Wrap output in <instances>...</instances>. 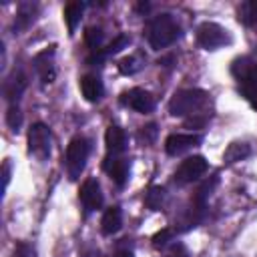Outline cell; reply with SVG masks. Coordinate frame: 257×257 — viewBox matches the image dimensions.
<instances>
[{
	"label": "cell",
	"instance_id": "6da1fadb",
	"mask_svg": "<svg viewBox=\"0 0 257 257\" xmlns=\"http://www.w3.org/2000/svg\"><path fill=\"white\" fill-rule=\"evenodd\" d=\"M219 185V175H211L209 179H205L197 189L195 193L191 195V199L187 201V205L183 207L181 215L177 217L175 221V231L177 233H185V231H191L195 227H199L205 219H207V201L209 197L213 195L215 187Z\"/></svg>",
	"mask_w": 257,
	"mask_h": 257
},
{
	"label": "cell",
	"instance_id": "7a4b0ae2",
	"mask_svg": "<svg viewBox=\"0 0 257 257\" xmlns=\"http://www.w3.org/2000/svg\"><path fill=\"white\" fill-rule=\"evenodd\" d=\"M181 34H183V30H181L179 20L169 12L151 16L145 24V38L153 50H163V48L171 46L173 42H177L181 38Z\"/></svg>",
	"mask_w": 257,
	"mask_h": 257
},
{
	"label": "cell",
	"instance_id": "3957f363",
	"mask_svg": "<svg viewBox=\"0 0 257 257\" xmlns=\"http://www.w3.org/2000/svg\"><path fill=\"white\" fill-rule=\"evenodd\" d=\"M209 104V92L203 88H183L177 90L169 100V114L171 116H193L205 110Z\"/></svg>",
	"mask_w": 257,
	"mask_h": 257
},
{
	"label": "cell",
	"instance_id": "277c9868",
	"mask_svg": "<svg viewBox=\"0 0 257 257\" xmlns=\"http://www.w3.org/2000/svg\"><path fill=\"white\" fill-rule=\"evenodd\" d=\"M90 149H92V145L84 135H76L70 139L66 153H64V167H66V175L70 181H76L80 177V173L84 171Z\"/></svg>",
	"mask_w": 257,
	"mask_h": 257
},
{
	"label": "cell",
	"instance_id": "5b68a950",
	"mask_svg": "<svg viewBox=\"0 0 257 257\" xmlns=\"http://www.w3.org/2000/svg\"><path fill=\"white\" fill-rule=\"evenodd\" d=\"M52 153V131L44 122H34L28 128V155L36 161L44 163L50 159Z\"/></svg>",
	"mask_w": 257,
	"mask_h": 257
},
{
	"label": "cell",
	"instance_id": "8992f818",
	"mask_svg": "<svg viewBox=\"0 0 257 257\" xmlns=\"http://www.w3.org/2000/svg\"><path fill=\"white\" fill-rule=\"evenodd\" d=\"M209 171V163L203 155H193V157H187L185 161H181V165L175 169L173 173V183L177 187H185V185H191L195 181H199L205 173Z\"/></svg>",
	"mask_w": 257,
	"mask_h": 257
},
{
	"label": "cell",
	"instance_id": "52a82bcc",
	"mask_svg": "<svg viewBox=\"0 0 257 257\" xmlns=\"http://www.w3.org/2000/svg\"><path fill=\"white\" fill-rule=\"evenodd\" d=\"M197 42L205 50H219V48L231 44V34L221 24L207 20L197 26Z\"/></svg>",
	"mask_w": 257,
	"mask_h": 257
},
{
	"label": "cell",
	"instance_id": "ba28073f",
	"mask_svg": "<svg viewBox=\"0 0 257 257\" xmlns=\"http://www.w3.org/2000/svg\"><path fill=\"white\" fill-rule=\"evenodd\" d=\"M231 76L237 82V92L257 88V60L247 54L233 58L231 60Z\"/></svg>",
	"mask_w": 257,
	"mask_h": 257
},
{
	"label": "cell",
	"instance_id": "9c48e42d",
	"mask_svg": "<svg viewBox=\"0 0 257 257\" xmlns=\"http://www.w3.org/2000/svg\"><path fill=\"white\" fill-rule=\"evenodd\" d=\"M54 56H56V46L50 44V46L42 48L40 52H36L34 58H32V68H34L42 88L56 80V60H54Z\"/></svg>",
	"mask_w": 257,
	"mask_h": 257
},
{
	"label": "cell",
	"instance_id": "30bf717a",
	"mask_svg": "<svg viewBox=\"0 0 257 257\" xmlns=\"http://www.w3.org/2000/svg\"><path fill=\"white\" fill-rule=\"evenodd\" d=\"M28 88V74L24 72L22 66H14L12 72L4 78L2 82V94L8 100V104H18V100L22 98L24 90Z\"/></svg>",
	"mask_w": 257,
	"mask_h": 257
},
{
	"label": "cell",
	"instance_id": "8fae6325",
	"mask_svg": "<svg viewBox=\"0 0 257 257\" xmlns=\"http://www.w3.org/2000/svg\"><path fill=\"white\" fill-rule=\"evenodd\" d=\"M118 102L135 112H141V114H149L155 110V98L149 90L145 88H131V90H124L120 96H118Z\"/></svg>",
	"mask_w": 257,
	"mask_h": 257
},
{
	"label": "cell",
	"instance_id": "7c38bea8",
	"mask_svg": "<svg viewBox=\"0 0 257 257\" xmlns=\"http://www.w3.org/2000/svg\"><path fill=\"white\" fill-rule=\"evenodd\" d=\"M78 199L84 207V213H92V211H98L104 203V195H102V189H100V183L94 179V177H88L82 185H80V191H78Z\"/></svg>",
	"mask_w": 257,
	"mask_h": 257
},
{
	"label": "cell",
	"instance_id": "4fadbf2b",
	"mask_svg": "<svg viewBox=\"0 0 257 257\" xmlns=\"http://www.w3.org/2000/svg\"><path fill=\"white\" fill-rule=\"evenodd\" d=\"M201 143H203L201 135H195V133H173V135H169L165 139V151L171 157H179V155L199 147Z\"/></svg>",
	"mask_w": 257,
	"mask_h": 257
},
{
	"label": "cell",
	"instance_id": "5bb4252c",
	"mask_svg": "<svg viewBox=\"0 0 257 257\" xmlns=\"http://www.w3.org/2000/svg\"><path fill=\"white\" fill-rule=\"evenodd\" d=\"M102 169L110 177V181L118 189H122L128 183V177H131V159H126L124 155L122 157H104Z\"/></svg>",
	"mask_w": 257,
	"mask_h": 257
},
{
	"label": "cell",
	"instance_id": "9a60e30c",
	"mask_svg": "<svg viewBox=\"0 0 257 257\" xmlns=\"http://www.w3.org/2000/svg\"><path fill=\"white\" fill-rule=\"evenodd\" d=\"M38 12H40V6L38 2H20L18 8H16V14H14V20H12V32L14 34H22L26 32L38 18Z\"/></svg>",
	"mask_w": 257,
	"mask_h": 257
},
{
	"label": "cell",
	"instance_id": "2e32d148",
	"mask_svg": "<svg viewBox=\"0 0 257 257\" xmlns=\"http://www.w3.org/2000/svg\"><path fill=\"white\" fill-rule=\"evenodd\" d=\"M104 147H106V157H122L128 147V137L124 128H120L118 124H110L104 133Z\"/></svg>",
	"mask_w": 257,
	"mask_h": 257
},
{
	"label": "cell",
	"instance_id": "e0dca14e",
	"mask_svg": "<svg viewBox=\"0 0 257 257\" xmlns=\"http://www.w3.org/2000/svg\"><path fill=\"white\" fill-rule=\"evenodd\" d=\"M78 84H80L82 96L88 102H98L102 98V94H104V84H102L100 76H96V74H84Z\"/></svg>",
	"mask_w": 257,
	"mask_h": 257
},
{
	"label": "cell",
	"instance_id": "ac0fdd59",
	"mask_svg": "<svg viewBox=\"0 0 257 257\" xmlns=\"http://www.w3.org/2000/svg\"><path fill=\"white\" fill-rule=\"evenodd\" d=\"M122 227V211L118 205L114 207H108L104 213H102V219H100V233L104 237H112L114 233H118Z\"/></svg>",
	"mask_w": 257,
	"mask_h": 257
},
{
	"label": "cell",
	"instance_id": "d6986e66",
	"mask_svg": "<svg viewBox=\"0 0 257 257\" xmlns=\"http://www.w3.org/2000/svg\"><path fill=\"white\" fill-rule=\"evenodd\" d=\"M84 8H86V4L80 2V0L68 2V4L64 6V22H66V26H68V34H70V36L76 32V26H78L80 20H82Z\"/></svg>",
	"mask_w": 257,
	"mask_h": 257
},
{
	"label": "cell",
	"instance_id": "ffe728a7",
	"mask_svg": "<svg viewBox=\"0 0 257 257\" xmlns=\"http://www.w3.org/2000/svg\"><path fill=\"white\" fill-rule=\"evenodd\" d=\"M249 155H251V147L245 141H233V143L227 145V149L223 153V161L227 165H233V163L245 161Z\"/></svg>",
	"mask_w": 257,
	"mask_h": 257
},
{
	"label": "cell",
	"instance_id": "44dd1931",
	"mask_svg": "<svg viewBox=\"0 0 257 257\" xmlns=\"http://www.w3.org/2000/svg\"><path fill=\"white\" fill-rule=\"evenodd\" d=\"M145 64H147L145 54L137 52V54H131V56L120 58V60H118V70H120V74H124V76H133V74H137L139 70H143Z\"/></svg>",
	"mask_w": 257,
	"mask_h": 257
},
{
	"label": "cell",
	"instance_id": "7402d4cb",
	"mask_svg": "<svg viewBox=\"0 0 257 257\" xmlns=\"http://www.w3.org/2000/svg\"><path fill=\"white\" fill-rule=\"evenodd\" d=\"M237 18L249 28H257V0H245L237 6Z\"/></svg>",
	"mask_w": 257,
	"mask_h": 257
},
{
	"label": "cell",
	"instance_id": "603a6c76",
	"mask_svg": "<svg viewBox=\"0 0 257 257\" xmlns=\"http://www.w3.org/2000/svg\"><path fill=\"white\" fill-rule=\"evenodd\" d=\"M165 199H167V191L165 187L161 185H151L145 193V207L151 209V211H159L163 205H165Z\"/></svg>",
	"mask_w": 257,
	"mask_h": 257
},
{
	"label": "cell",
	"instance_id": "cb8c5ba5",
	"mask_svg": "<svg viewBox=\"0 0 257 257\" xmlns=\"http://www.w3.org/2000/svg\"><path fill=\"white\" fill-rule=\"evenodd\" d=\"M102 40H104V32H102L100 26H88L84 30V42L90 48V52L92 50H98L100 44H102Z\"/></svg>",
	"mask_w": 257,
	"mask_h": 257
},
{
	"label": "cell",
	"instance_id": "d4e9b609",
	"mask_svg": "<svg viewBox=\"0 0 257 257\" xmlns=\"http://www.w3.org/2000/svg\"><path fill=\"white\" fill-rule=\"evenodd\" d=\"M6 124L10 126V131L18 133L20 126H22V110H20V104H8V110H6Z\"/></svg>",
	"mask_w": 257,
	"mask_h": 257
},
{
	"label": "cell",
	"instance_id": "484cf974",
	"mask_svg": "<svg viewBox=\"0 0 257 257\" xmlns=\"http://www.w3.org/2000/svg\"><path fill=\"white\" fill-rule=\"evenodd\" d=\"M175 235H177V231H175V229H171V227L157 231V233L153 235V247L163 251L171 241H175Z\"/></svg>",
	"mask_w": 257,
	"mask_h": 257
},
{
	"label": "cell",
	"instance_id": "4316f807",
	"mask_svg": "<svg viewBox=\"0 0 257 257\" xmlns=\"http://www.w3.org/2000/svg\"><path fill=\"white\" fill-rule=\"evenodd\" d=\"M112 257H135V245H133V239L124 237V239L116 241L114 251H112Z\"/></svg>",
	"mask_w": 257,
	"mask_h": 257
},
{
	"label": "cell",
	"instance_id": "83f0119b",
	"mask_svg": "<svg viewBox=\"0 0 257 257\" xmlns=\"http://www.w3.org/2000/svg\"><path fill=\"white\" fill-rule=\"evenodd\" d=\"M157 124L155 122H149V124H145V126H141L139 128V133H137V137H139V141L143 143V145H153L155 141H157Z\"/></svg>",
	"mask_w": 257,
	"mask_h": 257
},
{
	"label": "cell",
	"instance_id": "f1b7e54d",
	"mask_svg": "<svg viewBox=\"0 0 257 257\" xmlns=\"http://www.w3.org/2000/svg\"><path fill=\"white\" fill-rule=\"evenodd\" d=\"M163 251L167 253V257H189V249L181 241H177V239L171 241Z\"/></svg>",
	"mask_w": 257,
	"mask_h": 257
},
{
	"label": "cell",
	"instance_id": "f546056e",
	"mask_svg": "<svg viewBox=\"0 0 257 257\" xmlns=\"http://www.w3.org/2000/svg\"><path fill=\"white\" fill-rule=\"evenodd\" d=\"M12 257H36V249L26 241H16Z\"/></svg>",
	"mask_w": 257,
	"mask_h": 257
},
{
	"label": "cell",
	"instance_id": "4dcf8cb0",
	"mask_svg": "<svg viewBox=\"0 0 257 257\" xmlns=\"http://www.w3.org/2000/svg\"><path fill=\"white\" fill-rule=\"evenodd\" d=\"M209 118H211V114H207V112H199V114L189 116V118L185 120V124H187L189 128H203V126L207 124Z\"/></svg>",
	"mask_w": 257,
	"mask_h": 257
},
{
	"label": "cell",
	"instance_id": "1f68e13d",
	"mask_svg": "<svg viewBox=\"0 0 257 257\" xmlns=\"http://www.w3.org/2000/svg\"><path fill=\"white\" fill-rule=\"evenodd\" d=\"M10 177H12V161L4 159V163H2V195L6 193V189L10 185Z\"/></svg>",
	"mask_w": 257,
	"mask_h": 257
},
{
	"label": "cell",
	"instance_id": "d6a6232c",
	"mask_svg": "<svg viewBox=\"0 0 257 257\" xmlns=\"http://www.w3.org/2000/svg\"><path fill=\"white\" fill-rule=\"evenodd\" d=\"M239 94L251 104L253 110H257V88H249V90H239Z\"/></svg>",
	"mask_w": 257,
	"mask_h": 257
}]
</instances>
